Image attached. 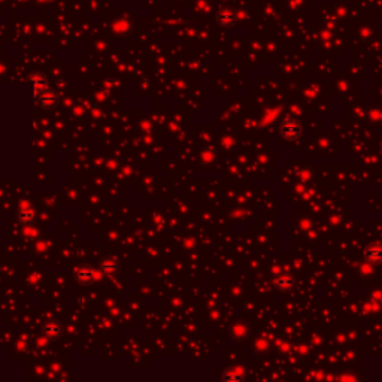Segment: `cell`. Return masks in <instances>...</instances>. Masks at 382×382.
Returning <instances> with one entry per match:
<instances>
[{
    "label": "cell",
    "instance_id": "cell-1",
    "mask_svg": "<svg viewBox=\"0 0 382 382\" xmlns=\"http://www.w3.org/2000/svg\"><path fill=\"white\" fill-rule=\"evenodd\" d=\"M35 94V100L39 106H42L43 109H53L58 105V94L55 91H53L51 88L45 87L42 90H37V91H33Z\"/></svg>",
    "mask_w": 382,
    "mask_h": 382
},
{
    "label": "cell",
    "instance_id": "cell-2",
    "mask_svg": "<svg viewBox=\"0 0 382 382\" xmlns=\"http://www.w3.org/2000/svg\"><path fill=\"white\" fill-rule=\"evenodd\" d=\"M279 133H281V136L282 139L285 141H290V142H293V141H297L300 138V134H302V126L297 120L294 118H287L282 121L281 127H279Z\"/></svg>",
    "mask_w": 382,
    "mask_h": 382
},
{
    "label": "cell",
    "instance_id": "cell-3",
    "mask_svg": "<svg viewBox=\"0 0 382 382\" xmlns=\"http://www.w3.org/2000/svg\"><path fill=\"white\" fill-rule=\"evenodd\" d=\"M364 260L372 264H378L382 261V246L378 243H372L366 246L364 250Z\"/></svg>",
    "mask_w": 382,
    "mask_h": 382
},
{
    "label": "cell",
    "instance_id": "cell-4",
    "mask_svg": "<svg viewBox=\"0 0 382 382\" xmlns=\"http://www.w3.org/2000/svg\"><path fill=\"white\" fill-rule=\"evenodd\" d=\"M217 21H218V24L222 26V27H232L236 22V14L229 8H222L217 14Z\"/></svg>",
    "mask_w": 382,
    "mask_h": 382
},
{
    "label": "cell",
    "instance_id": "cell-5",
    "mask_svg": "<svg viewBox=\"0 0 382 382\" xmlns=\"http://www.w3.org/2000/svg\"><path fill=\"white\" fill-rule=\"evenodd\" d=\"M100 269H102V272L108 276H114L117 275L118 272V269H120V263L115 257H106L102 260L100 263Z\"/></svg>",
    "mask_w": 382,
    "mask_h": 382
},
{
    "label": "cell",
    "instance_id": "cell-6",
    "mask_svg": "<svg viewBox=\"0 0 382 382\" xmlns=\"http://www.w3.org/2000/svg\"><path fill=\"white\" fill-rule=\"evenodd\" d=\"M35 218H36L35 217V211L30 206H27L24 203L19 206V209H18V219H19V222L26 224V226H30V224L35 222Z\"/></svg>",
    "mask_w": 382,
    "mask_h": 382
},
{
    "label": "cell",
    "instance_id": "cell-7",
    "mask_svg": "<svg viewBox=\"0 0 382 382\" xmlns=\"http://www.w3.org/2000/svg\"><path fill=\"white\" fill-rule=\"evenodd\" d=\"M43 333L51 341L58 339L60 334H61V324L58 321H48L47 324L43 326Z\"/></svg>",
    "mask_w": 382,
    "mask_h": 382
},
{
    "label": "cell",
    "instance_id": "cell-8",
    "mask_svg": "<svg viewBox=\"0 0 382 382\" xmlns=\"http://www.w3.org/2000/svg\"><path fill=\"white\" fill-rule=\"evenodd\" d=\"M76 281L82 285H88V284H91L94 281V272H93V269H90L87 266H82L78 269V272H76Z\"/></svg>",
    "mask_w": 382,
    "mask_h": 382
},
{
    "label": "cell",
    "instance_id": "cell-9",
    "mask_svg": "<svg viewBox=\"0 0 382 382\" xmlns=\"http://www.w3.org/2000/svg\"><path fill=\"white\" fill-rule=\"evenodd\" d=\"M276 287L281 291H291L296 287V278L293 275H282L276 279Z\"/></svg>",
    "mask_w": 382,
    "mask_h": 382
},
{
    "label": "cell",
    "instance_id": "cell-10",
    "mask_svg": "<svg viewBox=\"0 0 382 382\" xmlns=\"http://www.w3.org/2000/svg\"><path fill=\"white\" fill-rule=\"evenodd\" d=\"M130 27H131V22L127 17H121L118 18L115 22H114V26H112V29H114V32L117 33H121V35H126L130 32Z\"/></svg>",
    "mask_w": 382,
    "mask_h": 382
},
{
    "label": "cell",
    "instance_id": "cell-11",
    "mask_svg": "<svg viewBox=\"0 0 382 382\" xmlns=\"http://www.w3.org/2000/svg\"><path fill=\"white\" fill-rule=\"evenodd\" d=\"M224 379H227V381H240L242 375L240 373H226V375H224Z\"/></svg>",
    "mask_w": 382,
    "mask_h": 382
},
{
    "label": "cell",
    "instance_id": "cell-12",
    "mask_svg": "<svg viewBox=\"0 0 382 382\" xmlns=\"http://www.w3.org/2000/svg\"><path fill=\"white\" fill-rule=\"evenodd\" d=\"M42 2H53V0H42Z\"/></svg>",
    "mask_w": 382,
    "mask_h": 382
}]
</instances>
